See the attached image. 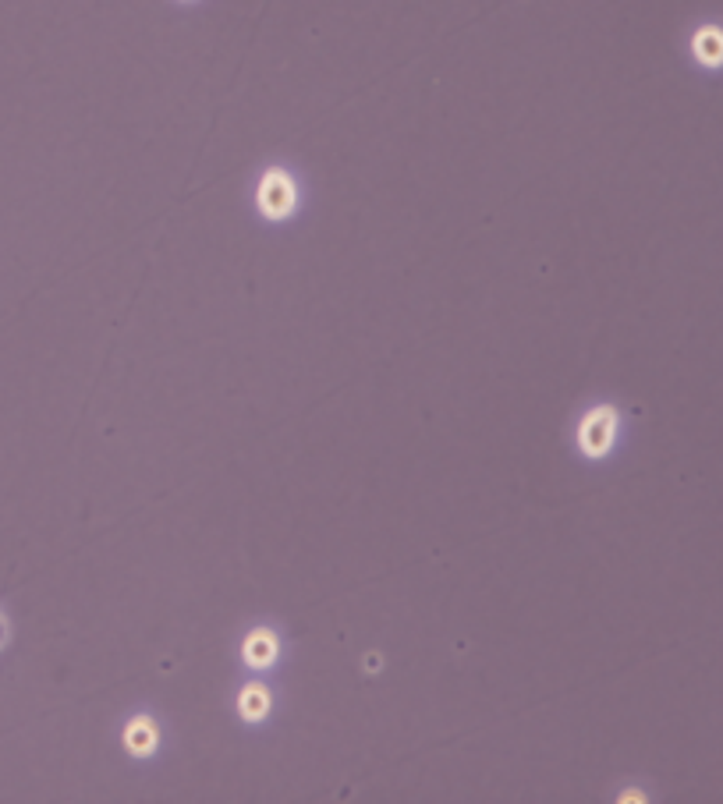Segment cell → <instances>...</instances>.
<instances>
[{"label":"cell","mask_w":723,"mask_h":804,"mask_svg":"<svg viewBox=\"0 0 723 804\" xmlns=\"http://www.w3.org/2000/svg\"><path fill=\"white\" fill-rule=\"evenodd\" d=\"M614 429H617V418L610 407L592 411V415L585 418V426H581V446H585V454H607V446H610V439H614Z\"/></svg>","instance_id":"obj_1"},{"label":"cell","mask_w":723,"mask_h":804,"mask_svg":"<svg viewBox=\"0 0 723 804\" xmlns=\"http://www.w3.org/2000/svg\"><path fill=\"white\" fill-rule=\"evenodd\" d=\"M259 202H262V210L270 213V217H284L291 213V206H294V188L284 174H266V181L259 188Z\"/></svg>","instance_id":"obj_2"},{"label":"cell","mask_w":723,"mask_h":804,"mask_svg":"<svg viewBox=\"0 0 723 804\" xmlns=\"http://www.w3.org/2000/svg\"><path fill=\"white\" fill-rule=\"evenodd\" d=\"M695 54H698V61H706V64H720L723 61V36L717 33V29L698 33V36H695Z\"/></svg>","instance_id":"obj_3"},{"label":"cell","mask_w":723,"mask_h":804,"mask_svg":"<svg viewBox=\"0 0 723 804\" xmlns=\"http://www.w3.org/2000/svg\"><path fill=\"white\" fill-rule=\"evenodd\" d=\"M245 656L253 666H266L270 659L277 656V642H273V634H266V631H259L249 638V649H245Z\"/></svg>","instance_id":"obj_4"},{"label":"cell","mask_w":723,"mask_h":804,"mask_svg":"<svg viewBox=\"0 0 723 804\" xmlns=\"http://www.w3.org/2000/svg\"><path fill=\"white\" fill-rule=\"evenodd\" d=\"M270 709V698L262 688H249V691H242V716L245 720H259L262 712Z\"/></svg>","instance_id":"obj_5"},{"label":"cell","mask_w":723,"mask_h":804,"mask_svg":"<svg viewBox=\"0 0 723 804\" xmlns=\"http://www.w3.org/2000/svg\"><path fill=\"white\" fill-rule=\"evenodd\" d=\"M153 723H145V720H139V723H132L128 727V748L132 751H149L153 748Z\"/></svg>","instance_id":"obj_6"},{"label":"cell","mask_w":723,"mask_h":804,"mask_svg":"<svg viewBox=\"0 0 723 804\" xmlns=\"http://www.w3.org/2000/svg\"><path fill=\"white\" fill-rule=\"evenodd\" d=\"M7 645V621H4V613H0V649Z\"/></svg>","instance_id":"obj_7"}]
</instances>
